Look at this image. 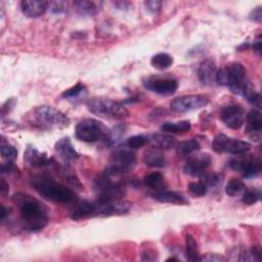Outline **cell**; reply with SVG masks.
I'll return each instance as SVG.
<instances>
[{
  "instance_id": "cell-25",
  "label": "cell",
  "mask_w": 262,
  "mask_h": 262,
  "mask_svg": "<svg viewBox=\"0 0 262 262\" xmlns=\"http://www.w3.org/2000/svg\"><path fill=\"white\" fill-rule=\"evenodd\" d=\"M172 63H173V57L166 52L157 53L150 59V64L152 66V68L160 71L169 69L172 66Z\"/></svg>"
},
{
  "instance_id": "cell-18",
  "label": "cell",
  "mask_w": 262,
  "mask_h": 262,
  "mask_svg": "<svg viewBox=\"0 0 262 262\" xmlns=\"http://www.w3.org/2000/svg\"><path fill=\"white\" fill-rule=\"evenodd\" d=\"M261 129H262L261 113L258 110L253 108L247 115L246 133H248L250 136L258 139L260 137Z\"/></svg>"
},
{
  "instance_id": "cell-34",
  "label": "cell",
  "mask_w": 262,
  "mask_h": 262,
  "mask_svg": "<svg viewBox=\"0 0 262 262\" xmlns=\"http://www.w3.org/2000/svg\"><path fill=\"white\" fill-rule=\"evenodd\" d=\"M1 156L7 161H14L17 158V150L13 145L9 143H2Z\"/></svg>"
},
{
  "instance_id": "cell-5",
  "label": "cell",
  "mask_w": 262,
  "mask_h": 262,
  "mask_svg": "<svg viewBox=\"0 0 262 262\" xmlns=\"http://www.w3.org/2000/svg\"><path fill=\"white\" fill-rule=\"evenodd\" d=\"M87 108L90 113L104 119L123 120L129 117L128 110L118 101L104 97H92L88 99Z\"/></svg>"
},
{
  "instance_id": "cell-8",
  "label": "cell",
  "mask_w": 262,
  "mask_h": 262,
  "mask_svg": "<svg viewBox=\"0 0 262 262\" xmlns=\"http://www.w3.org/2000/svg\"><path fill=\"white\" fill-rule=\"evenodd\" d=\"M212 148L216 152H229L232 155H242L251 149V144L247 141L230 138L224 134H218L212 141Z\"/></svg>"
},
{
  "instance_id": "cell-3",
  "label": "cell",
  "mask_w": 262,
  "mask_h": 262,
  "mask_svg": "<svg viewBox=\"0 0 262 262\" xmlns=\"http://www.w3.org/2000/svg\"><path fill=\"white\" fill-rule=\"evenodd\" d=\"M30 181L34 189L48 201L59 204H76L78 201L74 190L47 175H34Z\"/></svg>"
},
{
  "instance_id": "cell-33",
  "label": "cell",
  "mask_w": 262,
  "mask_h": 262,
  "mask_svg": "<svg viewBox=\"0 0 262 262\" xmlns=\"http://www.w3.org/2000/svg\"><path fill=\"white\" fill-rule=\"evenodd\" d=\"M261 198V191L260 189H256V188H253V189H248L245 191L243 198H242V202L245 204V205H248V206H251V205H254L256 204Z\"/></svg>"
},
{
  "instance_id": "cell-40",
  "label": "cell",
  "mask_w": 262,
  "mask_h": 262,
  "mask_svg": "<svg viewBox=\"0 0 262 262\" xmlns=\"http://www.w3.org/2000/svg\"><path fill=\"white\" fill-rule=\"evenodd\" d=\"M64 3L63 2H52L49 3V8L52 10L54 13H59L64 10Z\"/></svg>"
},
{
  "instance_id": "cell-20",
  "label": "cell",
  "mask_w": 262,
  "mask_h": 262,
  "mask_svg": "<svg viewBox=\"0 0 262 262\" xmlns=\"http://www.w3.org/2000/svg\"><path fill=\"white\" fill-rule=\"evenodd\" d=\"M152 199L160 203H167V204H175V205H186L188 203L187 199L179 192L171 191V190H160L156 191L151 194Z\"/></svg>"
},
{
  "instance_id": "cell-4",
  "label": "cell",
  "mask_w": 262,
  "mask_h": 262,
  "mask_svg": "<svg viewBox=\"0 0 262 262\" xmlns=\"http://www.w3.org/2000/svg\"><path fill=\"white\" fill-rule=\"evenodd\" d=\"M69 122L70 120L64 113L50 105L37 106L30 115V123L44 130L63 128L69 125Z\"/></svg>"
},
{
  "instance_id": "cell-14",
  "label": "cell",
  "mask_w": 262,
  "mask_h": 262,
  "mask_svg": "<svg viewBox=\"0 0 262 262\" xmlns=\"http://www.w3.org/2000/svg\"><path fill=\"white\" fill-rule=\"evenodd\" d=\"M212 159L208 154H200L193 157H190L186 164L183 167L184 173L200 177L205 170L210 166Z\"/></svg>"
},
{
  "instance_id": "cell-42",
  "label": "cell",
  "mask_w": 262,
  "mask_h": 262,
  "mask_svg": "<svg viewBox=\"0 0 262 262\" xmlns=\"http://www.w3.org/2000/svg\"><path fill=\"white\" fill-rule=\"evenodd\" d=\"M253 49L255 52H257L258 55L261 54V36L259 35L257 37V39L254 41V44H253Z\"/></svg>"
},
{
  "instance_id": "cell-29",
  "label": "cell",
  "mask_w": 262,
  "mask_h": 262,
  "mask_svg": "<svg viewBox=\"0 0 262 262\" xmlns=\"http://www.w3.org/2000/svg\"><path fill=\"white\" fill-rule=\"evenodd\" d=\"M77 11L83 15H93L98 11V5L93 1H76Z\"/></svg>"
},
{
  "instance_id": "cell-21",
  "label": "cell",
  "mask_w": 262,
  "mask_h": 262,
  "mask_svg": "<svg viewBox=\"0 0 262 262\" xmlns=\"http://www.w3.org/2000/svg\"><path fill=\"white\" fill-rule=\"evenodd\" d=\"M96 209L97 206L95 202L92 203L89 201H82L80 203H76V206L71 213V219L80 220L89 216H95Z\"/></svg>"
},
{
  "instance_id": "cell-15",
  "label": "cell",
  "mask_w": 262,
  "mask_h": 262,
  "mask_svg": "<svg viewBox=\"0 0 262 262\" xmlns=\"http://www.w3.org/2000/svg\"><path fill=\"white\" fill-rule=\"evenodd\" d=\"M96 214L95 216H114V215H124L127 214L131 209V203L124 200H117L106 204H96Z\"/></svg>"
},
{
  "instance_id": "cell-19",
  "label": "cell",
  "mask_w": 262,
  "mask_h": 262,
  "mask_svg": "<svg viewBox=\"0 0 262 262\" xmlns=\"http://www.w3.org/2000/svg\"><path fill=\"white\" fill-rule=\"evenodd\" d=\"M216 67L211 59L203 60L198 69V77L202 84L211 85L215 80Z\"/></svg>"
},
{
  "instance_id": "cell-2",
  "label": "cell",
  "mask_w": 262,
  "mask_h": 262,
  "mask_svg": "<svg viewBox=\"0 0 262 262\" xmlns=\"http://www.w3.org/2000/svg\"><path fill=\"white\" fill-rule=\"evenodd\" d=\"M11 201L20 213L23 228L30 232L41 231L48 223V210L43 203L27 193H15Z\"/></svg>"
},
{
  "instance_id": "cell-35",
  "label": "cell",
  "mask_w": 262,
  "mask_h": 262,
  "mask_svg": "<svg viewBox=\"0 0 262 262\" xmlns=\"http://www.w3.org/2000/svg\"><path fill=\"white\" fill-rule=\"evenodd\" d=\"M187 188L195 196H203V195H205L207 193V189H208V187L202 181L190 182V183H188Z\"/></svg>"
},
{
  "instance_id": "cell-7",
  "label": "cell",
  "mask_w": 262,
  "mask_h": 262,
  "mask_svg": "<svg viewBox=\"0 0 262 262\" xmlns=\"http://www.w3.org/2000/svg\"><path fill=\"white\" fill-rule=\"evenodd\" d=\"M136 165L135 155L129 149L114 151L110 158V165L104 173L111 176H118L132 170Z\"/></svg>"
},
{
  "instance_id": "cell-31",
  "label": "cell",
  "mask_w": 262,
  "mask_h": 262,
  "mask_svg": "<svg viewBox=\"0 0 262 262\" xmlns=\"http://www.w3.org/2000/svg\"><path fill=\"white\" fill-rule=\"evenodd\" d=\"M201 181L208 187V186H217L222 182L223 176L220 173H207L204 172L201 176Z\"/></svg>"
},
{
  "instance_id": "cell-11",
  "label": "cell",
  "mask_w": 262,
  "mask_h": 262,
  "mask_svg": "<svg viewBox=\"0 0 262 262\" xmlns=\"http://www.w3.org/2000/svg\"><path fill=\"white\" fill-rule=\"evenodd\" d=\"M228 166L235 171H239L244 177L253 178L261 173V161L255 158L232 159Z\"/></svg>"
},
{
  "instance_id": "cell-44",
  "label": "cell",
  "mask_w": 262,
  "mask_h": 262,
  "mask_svg": "<svg viewBox=\"0 0 262 262\" xmlns=\"http://www.w3.org/2000/svg\"><path fill=\"white\" fill-rule=\"evenodd\" d=\"M202 260H207V261H220V260H224V258L222 256H218V255H212V254H208V256L206 257H201V261Z\"/></svg>"
},
{
  "instance_id": "cell-16",
  "label": "cell",
  "mask_w": 262,
  "mask_h": 262,
  "mask_svg": "<svg viewBox=\"0 0 262 262\" xmlns=\"http://www.w3.org/2000/svg\"><path fill=\"white\" fill-rule=\"evenodd\" d=\"M49 3L40 0H24L20 2L21 12L28 17H39L45 13Z\"/></svg>"
},
{
  "instance_id": "cell-17",
  "label": "cell",
  "mask_w": 262,
  "mask_h": 262,
  "mask_svg": "<svg viewBox=\"0 0 262 262\" xmlns=\"http://www.w3.org/2000/svg\"><path fill=\"white\" fill-rule=\"evenodd\" d=\"M54 149L63 161L70 162L79 158V154L75 149L69 137H62L57 140L54 144Z\"/></svg>"
},
{
  "instance_id": "cell-12",
  "label": "cell",
  "mask_w": 262,
  "mask_h": 262,
  "mask_svg": "<svg viewBox=\"0 0 262 262\" xmlns=\"http://www.w3.org/2000/svg\"><path fill=\"white\" fill-rule=\"evenodd\" d=\"M245 111L238 104L227 105L220 111V119L231 129H239L245 123Z\"/></svg>"
},
{
  "instance_id": "cell-46",
  "label": "cell",
  "mask_w": 262,
  "mask_h": 262,
  "mask_svg": "<svg viewBox=\"0 0 262 262\" xmlns=\"http://www.w3.org/2000/svg\"><path fill=\"white\" fill-rule=\"evenodd\" d=\"M9 211L10 209L5 207L4 205H1V211H0V218H1V221H4L5 218L9 215Z\"/></svg>"
},
{
  "instance_id": "cell-38",
  "label": "cell",
  "mask_w": 262,
  "mask_h": 262,
  "mask_svg": "<svg viewBox=\"0 0 262 262\" xmlns=\"http://www.w3.org/2000/svg\"><path fill=\"white\" fill-rule=\"evenodd\" d=\"M15 103H16V99H15L14 97H10L9 99H7V100L3 103V105L1 106V117L3 118L5 115L9 114L10 111L14 107Z\"/></svg>"
},
{
  "instance_id": "cell-24",
  "label": "cell",
  "mask_w": 262,
  "mask_h": 262,
  "mask_svg": "<svg viewBox=\"0 0 262 262\" xmlns=\"http://www.w3.org/2000/svg\"><path fill=\"white\" fill-rule=\"evenodd\" d=\"M191 124L187 120H182L178 122H165L161 126V130L167 133H185L190 130Z\"/></svg>"
},
{
  "instance_id": "cell-22",
  "label": "cell",
  "mask_w": 262,
  "mask_h": 262,
  "mask_svg": "<svg viewBox=\"0 0 262 262\" xmlns=\"http://www.w3.org/2000/svg\"><path fill=\"white\" fill-rule=\"evenodd\" d=\"M148 136V143L152 145L154 148L157 149H169L174 147L176 143V139L168 134L163 133H155L147 135Z\"/></svg>"
},
{
  "instance_id": "cell-43",
  "label": "cell",
  "mask_w": 262,
  "mask_h": 262,
  "mask_svg": "<svg viewBox=\"0 0 262 262\" xmlns=\"http://www.w3.org/2000/svg\"><path fill=\"white\" fill-rule=\"evenodd\" d=\"M9 190V185L8 183L4 180V179H1L0 181V193L1 195H5Z\"/></svg>"
},
{
  "instance_id": "cell-9",
  "label": "cell",
  "mask_w": 262,
  "mask_h": 262,
  "mask_svg": "<svg viewBox=\"0 0 262 262\" xmlns=\"http://www.w3.org/2000/svg\"><path fill=\"white\" fill-rule=\"evenodd\" d=\"M142 84L147 90L160 95H172L178 88V82L170 77L149 76L143 79Z\"/></svg>"
},
{
  "instance_id": "cell-10",
  "label": "cell",
  "mask_w": 262,
  "mask_h": 262,
  "mask_svg": "<svg viewBox=\"0 0 262 262\" xmlns=\"http://www.w3.org/2000/svg\"><path fill=\"white\" fill-rule=\"evenodd\" d=\"M209 103V98L201 94H189L176 97L171 100L170 106L173 111L184 113L193 110H199Z\"/></svg>"
},
{
  "instance_id": "cell-30",
  "label": "cell",
  "mask_w": 262,
  "mask_h": 262,
  "mask_svg": "<svg viewBox=\"0 0 262 262\" xmlns=\"http://www.w3.org/2000/svg\"><path fill=\"white\" fill-rule=\"evenodd\" d=\"M244 189L245 183L238 178H231L225 186V192L229 196H235L239 194Z\"/></svg>"
},
{
  "instance_id": "cell-26",
  "label": "cell",
  "mask_w": 262,
  "mask_h": 262,
  "mask_svg": "<svg viewBox=\"0 0 262 262\" xmlns=\"http://www.w3.org/2000/svg\"><path fill=\"white\" fill-rule=\"evenodd\" d=\"M175 147H176V154L179 157H187L200 149V143L195 139H189V140H184L177 143Z\"/></svg>"
},
{
  "instance_id": "cell-41",
  "label": "cell",
  "mask_w": 262,
  "mask_h": 262,
  "mask_svg": "<svg viewBox=\"0 0 262 262\" xmlns=\"http://www.w3.org/2000/svg\"><path fill=\"white\" fill-rule=\"evenodd\" d=\"M15 169V166L13 164L12 161H7L6 163H3L1 165V173L2 174H6V173H10Z\"/></svg>"
},
{
  "instance_id": "cell-6",
  "label": "cell",
  "mask_w": 262,
  "mask_h": 262,
  "mask_svg": "<svg viewBox=\"0 0 262 262\" xmlns=\"http://www.w3.org/2000/svg\"><path fill=\"white\" fill-rule=\"evenodd\" d=\"M76 137L84 142H97L100 140L107 141L110 130L98 120L87 118L81 120L75 128Z\"/></svg>"
},
{
  "instance_id": "cell-27",
  "label": "cell",
  "mask_w": 262,
  "mask_h": 262,
  "mask_svg": "<svg viewBox=\"0 0 262 262\" xmlns=\"http://www.w3.org/2000/svg\"><path fill=\"white\" fill-rule=\"evenodd\" d=\"M185 256L189 261H201L196 242L191 234L185 236Z\"/></svg>"
},
{
  "instance_id": "cell-39",
  "label": "cell",
  "mask_w": 262,
  "mask_h": 262,
  "mask_svg": "<svg viewBox=\"0 0 262 262\" xmlns=\"http://www.w3.org/2000/svg\"><path fill=\"white\" fill-rule=\"evenodd\" d=\"M249 19L255 23H261L262 20V7L257 6L255 7L249 14Z\"/></svg>"
},
{
  "instance_id": "cell-45",
  "label": "cell",
  "mask_w": 262,
  "mask_h": 262,
  "mask_svg": "<svg viewBox=\"0 0 262 262\" xmlns=\"http://www.w3.org/2000/svg\"><path fill=\"white\" fill-rule=\"evenodd\" d=\"M114 5L118 8V9H128L129 6L131 5L130 2H126V1H118V2H114Z\"/></svg>"
},
{
  "instance_id": "cell-37",
  "label": "cell",
  "mask_w": 262,
  "mask_h": 262,
  "mask_svg": "<svg viewBox=\"0 0 262 262\" xmlns=\"http://www.w3.org/2000/svg\"><path fill=\"white\" fill-rule=\"evenodd\" d=\"M143 4H144V7L146 8V10H148L151 13H156L161 10L163 2L159 1V0H147V1H144Z\"/></svg>"
},
{
  "instance_id": "cell-32",
  "label": "cell",
  "mask_w": 262,
  "mask_h": 262,
  "mask_svg": "<svg viewBox=\"0 0 262 262\" xmlns=\"http://www.w3.org/2000/svg\"><path fill=\"white\" fill-rule=\"evenodd\" d=\"M148 144V136L146 135H133L126 140V145L129 148L135 149Z\"/></svg>"
},
{
  "instance_id": "cell-1",
  "label": "cell",
  "mask_w": 262,
  "mask_h": 262,
  "mask_svg": "<svg viewBox=\"0 0 262 262\" xmlns=\"http://www.w3.org/2000/svg\"><path fill=\"white\" fill-rule=\"evenodd\" d=\"M215 82L221 86H227L229 90L245 97L254 106L260 107L261 96L247 78V71L239 62H232L216 72Z\"/></svg>"
},
{
  "instance_id": "cell-28",
  "label": "cell",
  "mask_w": 262,
  "mask_h": 262,
  "mask_svg": "<svg viewBox=\"0 0 262 262\" xmlns=\"http://www.w3.org/2000/svg\"><path fill=\"white\" fill-rule=\"evenodd\" d=\"M143 182L147 187L151 189H157L158 191L164 190L163 187L165 186V178L159 172H152L146 175L143 179Z\"/></svg>"
},
{
  "instance_id": "cell-36",
  "label": "cell",
  "mask_w": 262,
  "mask_h": 262,
  "mask_svg": "<svg viewBox=\"0 0 262 262\" xmlns=\"http://www.w3.org/2000/svg\"><path fill=\"white\" fill-rule=\"evenodd\" d=\"M85 90V86L82 83H77L75 86L67 89L62 92V97L64 98H73L80 95Z\"/></svg>"
},
{
  "instance_id": "cell-13",
  "label": "cell",
  "mask_w": 262,
  "mask_h": 262,
  "mask_svg": "<svg viewBox=\"0 0 262 262\" xmlns=\"http://www.w3.org/2000/svg\"><path fill=\"white\" fill-rule=\"evenodd\" d=\"M25 163L32 168H45L53 165L54 161L46 152L38 150L34 146H28L24 154Z\"/></svg>"
},
{
  "instance_id": "cell-23",
  "label": "cell",
  "mask_w": 262,
  "mask_h": 262,
  "mask_svg": "<svg viewBox=\"0 0 262 262\" xmlns=\"http://www.w3.org/2000/svg\"><path fill=\"white\" fill-rule=\"evenodd\" d=\"M143 162L151 168H164L167 165V160L160 149L149 148L143 154Z\"/></svg>"
}]
</instances>
